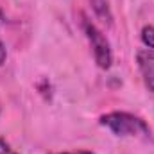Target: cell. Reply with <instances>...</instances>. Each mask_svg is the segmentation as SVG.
<instances>
[{
	"label": "cell",
	"mask_w": 154,
	"mask_h": 154,
	"mask_svg": "<svg viewBox=\"0 0 154 154\" xmlns=\"http://www.w3.org/2000/svg\"><path fill=\"white\" fill-rule=\"evenodd\" d=\"M59 154H93V152H88V151H77V152H59Z\"/></svg>",
	"instance_id": "8"
},
{
	"label": "cell",
	"mask_w": 154,
	"mask_h": 154,
	"mask_svg": "<svg viewBox=\"0 0 154 154\" xmlns=\"http://www.w3.org/2000/svg\"><path fill=\"white\" fill-rule=\"evenodd\" d=\"M82 27H84L86 38H88L90 45H91V50H93V56H95L97 65L100 68H109L111 66V61H113V54H111L109 41L106 39V36L90 20H84L82 22Z\"/></svg>",
	"instance_id": "2"
},
{
	"label": "cell",
	"mask_w": 154,
	"mask_h": 154,
	"mask_svg": "<svg viewBox=\"0 0 154 154\" xmlns=\"http://www.w3.org/2000/svg\"><path fill=\"white\" fill-rule=\"evenodd\" d=\"M4 23V13H2V9H0V25Z\"/></svg>",
	"instance_id": "9"
},
{
	"label": "cell",
	"mask_w": 154,
	"mask_h": 154,
	"mask_svg": "<svg viewBox=\"0 0 154 154\" xmlns=\"http://www.w3.org/2000/svg\"><path fill=\"white\" fill-rule=\"evenodd\" d=\"M91 7H93L97 18H100L104 23H108V25L113 23V16L109 13V7H108V2L106 0H91Z\"/></svg>",
	"instance_id": "4"
},
{
	"label": "cell",
	"mask_w": 154,
	"mask_h": 154,
	"mask_svg": "<svg viewBox=\"0 0 154 154\" xmlns=\"http://www.w3.org/2000/svg\"><path fill=\"white\" fill-rule=\"evenodd\" d=\"M0 154H18V152H14V151L11 149V145H9L4 138H0Z\"/></svg>",
	"instance_id": "6"
},
{
	"label": "cell",
	"mask_w": 154,
	"mask_h": 154,
	"mask_svg": "<svg viewBox=\"0 0 154 154\" xmlns=\"http://www.w3.org/2000/svg\"><path fill=\"white\" fill-rule=\"evenodd\" d=\"M142 41H143L149 48H154V25L143 27V31H142Z\"/></svg>",
	"instance_id": "5"
},
{
	"label": "cell",
	"mask_w": 154,
	"mask_h": 154,
	"mask_svg": "<svg viewBox=\"0 0 154 154\" xmlns=\"http://www.w3.org/2000/svg\"><path fill=\"white\" fill-rule=\"evenodd\" d=\"M136 63L145 86L154 91V48H142L136 52Z\"/></svg>",
	"instance_id": "3"
},
{
	"label": "cell",
	"mask_w": 154,
	"mask_h": 154,
	"mask_svg": "<svg viewBox=\"0 0 154 154\" xmlns=\"http://www.w3.org/2000/svg\"><path fill=\"white\" fill-rule=\"evenodd\" d=\"M100 125L108 127L116 136H133V138H140L143 142L152 140L151 127L140 116H134L125 111H113V113L102 115Z\"/></svg>",
	"instance_id": "1"
},
{
	"label": "cell",
	"mask_w": 154,
	"mask_h": 154,
	"mask_svg": "<svg viewBox=\"0 0 154 154\" xmlns=\"http://www.w3.org/2000/svg\"><path fill=\"white\" fill-rule=\"evenodd\" d=\"M5 57H7V52H5V47H4V43L0 41V66L5 63Z\"/></svg>",
	"instance_id": "7"
}]
</instances>
